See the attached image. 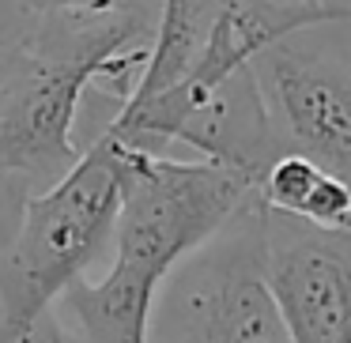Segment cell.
I'll use <instances>...</instances> for the list:
<instances>
[{"label":"cell","mask_w":351,"mask_h":343,"mask_svg":"<svg viewBox=\"0 0 351 343\" xmlns=\"http://www.w3.org/2000/svg\"><path fill=\"white\" fill-rule=\"evenodd\" d=\"M121 140L99 129L57 181L23 196L0 242V343H16L72 279L106 257L121 204Z\"/></svg>","instance_id":"cell-1"},{"label":"cell","mask_w":351,"mask_h":343,"mask_svg":"<svg viewBox=\"0 0 351 343\" xmlns=\"http://www.w3.org/2000/svg\"><path fill=\"white\" fill-rule=\"evenodd\" d=\"M147 343H291L265 275L257 192L162 275Z\"/></svg>","instance_id":"cell-2"},{"label":"cell","mask_w":351,"mask_h":343,"mask_svg":"<svg viewBox=\"0 0 351 343\" xmlns=\"http://www.w3.org/2000/svg\"><path fill=\"white\" fill-rule=\"evenodd\" d=\"M140 53L117 49H46L31 53L19 87L0 110V177H19L31 189H46L84 155L80 117L91 94L117 106L132 91Z\"/></svg>","instance_id":"cell-3"},{"label":"cell","mask_w":351,"mask_h":343,"mask_svg":"<svg viewBox=\"0 0 351 343\" xmlns=\"http://www.w3.org/2000/svg\"><path fill=\"white\" fill-rule=\"evenodd\" d=\"M253 87L276 155H302L351 174L348 23L295 31L253 57Z\"/></svg>","instance_id":"cell-4"},{"label":"cell","mask_w":351,"mask_h":343,"mask_svg":"<svg viewBox=\"0 0 351 343\" xmlns=\"http://www.w3.org/2000/svg\"><path fill=\"white\" fill-rule=\"evenodd\" d=\"M265 275L291 343H351V230L265 207Z\"/></svg>","instance_id":"cell-5"},{"label":"cell","mask_w":351,"mask_h":343,"mask_svg":"<svg viewBox=\"0 0 351 343\" xmlns=\"http://www.w3.org/2000/svg\"><path fill=\"white\" fill-rule=\"evenodd\" d=\"M162 0H0V12L23 34L31 53L46 49H117L152 46Z\"/></svg>","instance_id":"cell-6"},{"label":"cell","mask_w":351,"mask_h":343,"mask_svg":"<svg viewBox=\"0 0 351 343\" xmlns=\"http://www.w3.org/2000/svg\"><path fill=\"white\" fill-rule=\"evenodd\" d=\"M268 212L302 219L325 230H351V189L348 177L317 166L302 155H276L253 185Z\"/></svg>","instance_id":"cell-7"},{"label":"cell","mask_w":351,"mask_h":343,"mask_svg":"<svg viewBox=\"0 0 351 343\" xmlns=\"http://www.w3.org/2000/svg\"><path fill=\"white\" fill-rule=\"evenodd\" d=\"M27 64H31V49H27L23 34L12 27V19L0 12V110L12 99V91L19 87Z\"/></svg>","instance_id":"cell-8"},{"label":"cell","mask_w":351,"mask_h":343,"mask_svg":"<svg viewBox=\"0 0 351 343\" xmlns=\"http://www.w3.org/2000/svg\"><path fill=\"white\" fill-rule=\"evenodd\" d=\"M16 343H72V335H69V328L61 325L57 309H46L42 317H34L31 325L16 335Z\"/></svg>","instance_id":"cell-9"}]
</instances>
